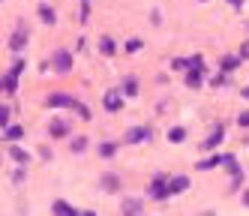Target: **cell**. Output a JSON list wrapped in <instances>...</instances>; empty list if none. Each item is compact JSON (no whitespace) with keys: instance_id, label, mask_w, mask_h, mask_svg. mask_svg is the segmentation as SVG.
Here are the masks:
<instances>
[{"instance_id":"cell-1","label":"cell","mask_w":249,"mask_h":216,"mask_svg":"<svg viewBox=\"0 0 249 216\" xmlns=\"http://www.w3.org/2000/svg\"><path fill=\"white\" fill-rule=\"evenodd\" d=\"M45 108H75L81 117H90V111H87V108H84L75 96H69V93H51V96L45 99Z\"/></svg>"},{"instance_id":"cell-2","label":"cell","mask_w":249,"mask_h":216,"mask_svg":"<svg viewBox=\"0 0 249 216\" xmlns=\"http://www.w3.org/2000/svg\"><path fill=\"white\" fill-rule=\"evenodd\" d=\"M168 174L165 171H156L153 174V180H150V189H147V195L153 198V201H165V198H171V186H168Z\"/></svg>"},{"instance_id":"cell-3","label":"cell","mask_w":249,"mask_h":216,"mask_svg":"<svg viewBox=\"0 0 249 216\" xmlns=\"http://www.w3.org/2000/svg\"><path fill=\"white\" fill-rule=\"evenodd\" d=\"M21 72H24V57H21V60H15V63H12V69L3 75V90H6V93H15V90H18V78H21Z\"/></svg>"},{"instance_id":"cell-4","label":"cell","mask_w":249,"mask_h":216,"mask_svg":"<svg viewBox=\"0 0 249 216\" xmlns=\"http://www.w3.org/2000/svg\"><path fill=\"white\" fill-rule=\"evenodd\" d=\"M51 66H54L60 75H66V72L72 69V54H69L66 48H57V51H54V57H51Z\"/></svg>"},{"instance_id":"cell-5","label":"cell","mask_w":249,"mask_h":216,"mask_svg":"<svg viewBox=\"0 0 249 216\" xmlns=\"http://www.w3.org/2000/svg\"><path fill=\"white\" fill-rule=\"evenodd\" d=\"M150 138V129L147 126H132V129H126V144H141V141H147Z\"/></svg>"},{"instance_id":"cell-6","label":"cell","mask_w":249,"mask_h":216,"mask_svg":"<svg viewBox=\"0 0 249 216\" xmlns=\"http://www.w3.org/2000/svg\"><path fill=\"white\" fill-rule=\"evenodd\" d=\"M102 105H105V111H120L123 108V93L120 90H108L105 99H102Z\"/></svg>"},{"instance_id":"cell-7","label":"cell","mask_w":249,"mask_h":216,"mask_svg":"<svg viewBox=\"0 0 249 216\" xmlns=\"http://www.w3.org/2000/svg\"><path fill=\"white\" fill-rule=\"evenodd\" d=\"M27 36H30V33H27V27L21 24L18 30H15V33L9 36V51H21V48L27 45Z\"/></svg>"},{"instance_id":"cell-8","label":"cell","mask_w":249,"mask_h":216,"mask_svg":"<svg viewBox=\"0 0 249 216\" xmlns=\"http://www.w3.org/2000/svg\"><path fill=\"white\" fill-rule=\"evenodd\" d=\"M204 81V69L201 66H189L186 69V87H201Z\"/></svg>"},{"instance_id":"cell-9","label":"cell","mask_w":249,"mask_h":216,"mask_svg":"<svg viewBox=\"0 0 249 216\" xmlns=\"http://www.w3.org/2000/svg\"><path fill=\"white\" fill-rule=\"evenodd\" d=\"M48 132L54 135V138H66V135H69V123L60 120V117H54V120L48 123Z\"/></svg>"},{"instance_id":"cell-10","label":"cell","mask_w":249,"mask_h":216,"mask_svg":"<svg viewBox=\"0 0 249 216\" xmlns=\"http://www.w3.org/2000/svg\"><path fill=\"white\" fill-rule=\"evenodd\" d=\"M222 135H225V126H222V123H216V129L207 135V141L201 144V147H204V150H213V147H216V144L222 141Z\"/></svg>"},{"instance_id":"cell-11","label":"cell","mask_w":249,"mask_h":216,"mask_svg":"<svg viewBox=\"0 0 249 216\" xmlns=\"http://www.w3.org/2000/svg\"><path fill=\"white\" fill-rule=\"evenodd\" d=\"M51 213H57V216H75L78 210H75L72 204H69V201H60V198H57V201L51 204Z\"/></svg>"},{"instance_id":"cell-12","label":"cell","mask_w":249,"mask_h":216,"mask_svg":"<svg viewBox=\"0 0 249 216\" xmlns=\"http://www.w3.org/2000/svg\"><path fill=\"white\" fill-rule=\"evenodd\" d=\"M168 186H171V195H177V192L189 189V177H186V174H177V177L168 180Z\"/></svg>"},{"instance_id":"cell-13","label":"cell","mask_w":249,"mask_h":216,"mask_svg":"<svg viewBox=\"0 0 249 216\" xmlns=\"http://www.w3.org/2000/svg\"><path fill=\"white\" fill-rule=\"evenodd\" d=\"M141 210H144V201H141V198H126V201H123V213L126 216L141 213Z\"/></svg>"},{"instance_id":"cell-14","label":"cell","mask_w":249,"mask_h":216,"mask_svg":"<svg viewBox=\"0 0 249 216\" xmlns=\"http://www.w3.org/2000/svg\"><path fill=\"white\" fill-rule=\"evenodd\" d=\"M24 138V126H3V141H18Z\"/></svg>"},{"instance_id":"cell-15","label":"cell","mask_w":249,"mask_h":216,"mask_svg":"<svg viewBox=\"0 0 249 216\" xmlns=\"http://www.w3.org/2000/svg\"><path fill=\"white\" fill-rule=\"evenodd\" d=\"M99 51L105 54V57H111V54H117V45H114V39H111V36H102V39H99Z\"/></svg>"},{"instance_id":"cell-16","label":"cell","mask_w":249,"mask_h":216,"mask_svg":"<svg viewBox=\"0 0 249 216\" xmlns=\"http://www.w3.org/2000/svg\"><path fill=\"white\" fill-rule=\"evenodd\" d=\"M39 18H42V21H45L48 27H54V21H57V15H54V9H51L48 3H42V6H39Z\"/></svg>"},{"instance_id":"cell-17","label":"cell","mask_w":249,"mask_h":216,"mask_svg":"<svg viewBox=\"0 0 249 216\" xmlns=\"http://www.w3.org/2000/svg\"><path fill=\"white\" fill-rule=\"evenodd\" d=\"M219 162H225V156H210V159H201L195 168H198V171H210V168H216Z\"/></svg>"},{"instance_id":"cell-18","label":"cell","mask_w":249,"mask_h":216,"mask_svg":"<svg viewBox=\"0 0 249 216\" xmlns=\"http://www.w3.org/2000/svg\"><path fill=\"white\" fill-rule=\"evenodd\" d=\"M114 153H117V144H114V141H102V144H99V156L111 159Z\"/></svg>"},{"instance_id":"cell-19","label":"cell","mask_w":249,"mask_h":216,"mask_svg":"<svg viewBox=\"0 0 249 216\" xmlns=\"http://www.w3.org/2000/svg\"><path fill=\"white\" fill-rule=\"evenodd\" d=\"M102 189H108V192H117V189H120V180H117L114 174H105V177H102Z\"/></svg>"},{"instance_id":"cell-20","label":"cell","mask_w":249,"mask_h":216,"mask_svg":"<svg viewBox=\"0 0 249 216\" xmlns=\"http://www.w3.org/2000/svg\"><path fill=\"white\" fill-rule=\"evenodd\" d=\"M240 60H243L240 54H237V57H234V54H225V57H222V69H225V72H231V69H234Z\"/></svg>"},{"instance_id":"cell-21","label":"cell","mask_w":249,"mask_h":216,"mask_svg":"<svg viewBox=\"0 0 249 216\" xmlns=\"http://www.w3.org/2000/svg\"><path fill=\"white\" fill-rule=\"evenodd\" d=\"M123 93H129V96L138 93V81H135V75H129L126 81H123Z\"/></svg>"},{"instance_id":"cell-22","label":"cell","mask_w":249,"mask_h":216,"mask_svg":"<svg viewBox=\"0 0 249 216\" xmlns=\"http://www.w3.org/2000/svg\"><path fill=\"white\" fill-rule=\"evenodd\" d=\"M186 138V129H183V126H174V129L168 132V141H174V144H180Z\"/></svg>"},{"instance_id":"cell-23","label":"cell","mask_w":249,"mask_h":216,"mask_svg":"<svg viewBox=\"0 0 249 216\" xmlns=\"http://www.w3.org/2000/svg\"><path fill=\"white\" fill-rule=\"evenodd\" d=\"M69 150H72V153H84V150H87V138H72Z\"/></svg>"},{"instance_id":"cell-24","label":"cell","mask_w":249,"mask_h":216,"mask_svg":"<svg viewBox=\"0 0 249 216\" xmlns=\"http://www.w3.org/2000/svg\"><path fill=\"white\" fill-rule=\"evenodd\" d=\"M9 156H12V159H18L21 165H24V162L30 159V156H27V150H21V147H9Z\"/></svg>"},{"instance_id":"cell-25","label":"cell","mask_w":249,"mask_h":216,"mask_svg":"<svg viewBox=\"0 0 249 216\" xmlns=\"http://www.w3.org/2000/svg\"><path fill=\"white\" fill-rule=\"evenodd\" d=\"M9 126V105H0V129Z\"/></svg>"},{"instance_id":"cell-26","label":"cell","mask_w":249,"mask_h":216,"mask_svg":"<svg viewBox=\"0 0 249 216\" xmlns=\"http://www.w3.org/2000/svg\"><path fill=\"white\" fill-rule=\"evenodd\" d=\"M135 51H141V39H129L126 42V54H135Z\"/></svg>"},{"instance_id":"cell-27","label":"cell","mask_w":249,"mask_h":216,"mask_svg":"<svg viewBox=\"0 0 249 216\" xmlns=\"http://www.w3.org/2000/svg\"><path fill=\"white\" fill-rule=\"evenodd\" d=\"M171 66H174V69H189V60H186V57H177Z\"/></svg>"},{"instance_id":"cell-28","label":"cell","mask_w":249,"mask_h":216,"mask_svg":"<svg viewBox=\"0 0 249 216\" xmlns=\"http://www.w3.org/2000/svg\"><path fill=\"white\" fill-rule=\"evenodd\" d=\"M237 126H249V111H243V114L237 117Z\"/></svg>"},{"instance_id":"cell-29","label":"cell","mask_w":249,"mask_h":216,"mask_svg":"<svg viewBox=\"0 0 249 216\" xmlns=\"http://www.w3.org/2000/svg\"><path fill=\"white\" fill-rule=\"evenodd\" d=\"M228 3L234 6V9H240V6H243V0H228Z\"/></svg>"},{"instance_id":"cell-30","label":"cell","mask_w":249,"mask_h":216,"mask_svg":"<svg viewBox=\"0 0 249 216\" xmlns=\"http://www.w3.org/2000/svg\"><path fill=\"white\" fill-rule=\"evenodd\" d=\"M243 99H249V87H243Z\"/></svg>"},{"instance_id":"cell-31","label":"cell","mask_w":249,"mask_h":216,"mask_svg":"<svg viewBox=\"0 0 249 216\" xmlns=\"http://www.w3.org/2000/svg\"><path fill=\"white\" fill-rule=\"evenodd\" d=\"M243 204H246V207H249V192H246V195H243Z\"/></svg>"},{"instance_id":"cell-32","label":"cell","mask_w":249,"mask_h":216,"mask_svg":"<svg viewBox=\"0 0 249 216\" xmlns=\"http://www.w3.org/2000/svg\"><path fill=\"white\" fill-rule=\"evenodd\" d=\"M81 3H84V0H81Z\"/></svg>"}]
</instances>
